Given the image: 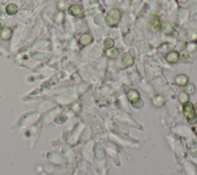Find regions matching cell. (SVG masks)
Segmentation results:
<instances>
[{
	"label": "cell",
	"instance_id": "obj_1",
	"mask_svg": "<svg viewBox=\"0 0 197 175\" xmlns=\"http://www.w3.org/2000/svg\"><path fill=\"white\" fill-rule=\"evenodd\" d=\"M121 19V13L118 9H112L105 15V22L109 26H117Z\"/></svg>",
	"mask_w": 197,
	"mask_h": 175
},
{
	"label": "cell",
	"instance_id": "obj_2",
	"mask_svg": "<svg viewBox=\"0 0 197 175\" xmlns=\"http://www.w3.org/2000/svg\"><path fill=\"white\" fill-rule=\"evenodd\" d=\"M93 40V38L90 34L89 33H85V34L82 35V36L79 39V42L82 45H87L92 42Z\"/></svg>",
	"mask_w": 197,
	"mask_h": 175
},
{
	"label": "cell",
	"instance_id": "obj_3",
	"mask_svg": "<svg viewBox=\"0 0 197 175\" xmlns=\"http://www.w3.org/2000/svg\"><path fill=\"white\" fill-rule=\"evenodd\" d=\"M179 58H180V55L177 51H170L166 56V60L169 63H175V62H177Z\"/></svg>",
	"mask_w": 197,
	"mask_h": 175
},
{
	"label": "cell",
	"instance_id": "obj_4",
	"mask_svg": "<svg viewBox=\"0 0 197 175\" xmlns=\"http://www.w3.org/2000/svg\"><path fill=\"white\" fill-rule=\"evenodd\" d=\"M81 7L79 6V5H73L68 9V12L70 15L73 16H77L81 13Z\"/></svg>",
	"mask_w": 197,
	"mask_h": 175
},
{
	"label": "cell",
	"instance_id": "obj_5",
	"mask_svg": "<svg viewBox=\"0 0 197 175\" xmlns=\"http://www.w3.org/2000/svg\"><path fill=\"white\" fill-rule=\"evenodd\" d=\"M188 81V77L185 75H179L175 78V82L178 85H187Z\"/></svg>",
	"mask_w": 197,
	"mask_h": 175
},
{
	"label": "cell",
	"instance_id": "obj_6",
	"mask_svg": "<svg viewBox=\"0 0 197 175\" xmlns=\"http://www.w3.org/2000/svg\"><path fill=\"white\" fill-rule=\"evenodd\" d=\"M122 60L126 65H131L133 63V58L130 54L128 52H124L122 55Z\"/></svg>",
	"mask_w": 197,
	"mask_h": 175
},
{
	"label": "cell",
	"instance_id": "obj_7",
	"mask_svg": "<svg viewBox=\"0 0 197 175\" xmlns=\"http://www.w3.org/2000/svg\"><path fill=\"white\" fill-rule=\"evenodd\" d=\"M12 34H13L12 30L9 28H6L2 30V32L0 33V37L3 40H8V39H9L11 38Z\"/></svg>",
	"mask_w": 197,
	"mask_h": 175
},
{
	"label": "cell",
	"instance_id": "obj_8",
	"mask_svg": "<svg viewBox=\"0 0 197 175\" xmlns=\"http://www.w3.org/2000/svg\"><path fill=\"white\" fill-rule=\"evenodd\" d=\"M6 13H8L9 15H13L16 14L18 12V7L14 3H10L6 6Z\"/></svg>",
	"mask_w": 197,
	"mask_h": 175
},
{
	"label": "cell",
	"instance_id": "obj_9",
	"mask_svg": "<svg viewBox=\"0 0 197 175\" xmlns=\"http://www.w3.org/2000/svg\"><path fill=\"white\" fill-rule=\"evenodd\" d=\"M106 56L110 58H116L119 56V51L115 48L107 49L106 51Z\"/></svg>",
	"mask_w": 197,
	"mask_h": 175
},
{
	"label": "cell",
	"instance_id": "obj_10",
	"mask_svg": "<svg viewBox=\"0 0 197 175\" xmlns=\"http://www.w3.org/2000/svg\"><path fill=\"white\" fill-rule=\"evenodd\" d=\"M127 97L131 101H133L136 100L138 99L139 97V94L135 90H130L129 92H128V94H127Z\"/></svg>",
	"mask_w": 197,
	"mask_h": 175
},
{
	"label": "cell",
	"instance_id": "obj_11",
	"mask_svg": "<svg viewBox=\"0 0 197 175\" xmlns=\"http://www.w3.org/2000/svg\"><path fill=\"white\" fill-rule=\"evenodd\" d=\"M114 44H115L114 41L112 39H110V38H107V39H105V40H104V47L106 49H112V48H113Z\"/></svg>",
	"mask_w": 197,
	"mask_h": 175
},
{
	"label": "cell",
	"instance_id": "obj_12",
	"mask_svg": "<svg viewBox=\"0 0 197 175\" xmlns=\"http://www.w3.org/2000/svg\"><path fill=\"white\" fill-rule=\"evenodd\" d=\"M185 92L187 94H192L194 93L195 92V87L193 85V84H187L185 85Z\"/></svg>",
	"mask_w": 197,
	"mask_h": 175
},
{
	"label": "cell",
	"instance_id": "obj_13",
	"mask_svg": "<svg viewBox=\"0 0 197 175\" xmlns=\"http://www.w3.org/2000/svg\"><path fill=\"white\" fill-rule=\"evenodd\" d=\"M193 105L191 102H187L184 103L183 105V109H184L185 113H189V112H191V111H193Z\"/></svg>",
	"mask_w": 197,
	"mask_h": 175
},
{
	"label": "cell",
	"instance_id": "obj_14",
	"mask_svg": "<svg viewBox=\"0 0 197 175\" xmlns=\"http://www.w3.org/2000/svg\"><path fill=\"white\" fill-rule=\"evenodd\" d=\"M152 102L156 106H161L164 102V99L161 96H156L152 99Z\"/></svg>",
	"mask_w": 197,
	"mask_h": 175
},
{
	"label": "cell",
	"instance_id": "obj_15",
	"mask_svg": "<svg viewBox=\"0 0 197 175\" xmlns=\"http://www.w3.org/2000/svg\"><path fill=\"white\" fill-rule=\"evenodd\" d=\"M179 100L181 103L187 102L189 100L188 94H187L186 92H181L179 95Z\"/></svg>",
	"mask_w": 197,
	"mask_h": 175
},
{
	"label": "cell",
	"instance_id": "obj_16",
	"mask_svg": "<svg viewBox=\"0 0 197 175\" xmlns=\"http://www.w3.org/2000/svg\"><path fill=\"white\" fill-rule=\"evenodd\" d=\"M163 28L166 33H171L173 32V28H172L171 26L169 25V24H166L165 26H163Z\"/></svg>",
	"mask_w": 197,
	"mask_h": 175
},
{
	"label": "cell",
	"instance_id": "obj_17",
	"mask_svg": "<svg viewBox=\"0 0 197 175\" xmlns=\"http://www.w3.org/2000/svg\"><path fill=\"white\" fill-rule=\"evenodd\" d=\"M5 26H6V22L4 20L0 19V30L3 29L5 28Z\"/></svg>",
	"mask_w": 197,
	"mask_h": 175
},
{
	"label": "cell",
	"instance_id": "obj_18",
	"mask_svg": "<svg viewBox=\"0 0 197 175\" xmlns=\"http://www.w3.org/2000/svg\"><path fill=\"white\" fill-rule=\"evenodd\" d=\"M194 108H195V113L197 115V102L195 104V106H194Z\"/></svg>",
	"mask_w": 197,
	"mask_h": 175
},
{
	"label": "cell",
	"instance_id": "obj_19",
	"mask_svg": "<svg viewBox=\"0 0 197 175\" xmlns=\"http://www.w3.org/2000/svg\"><path fill=\"white\" fill-rule=\"evenodd\" d=\"M2 9H0V14H1V15H2Z\"/></svg>",
	"mask_w": 197,
	"mask_h": 175
}]
</instances>
